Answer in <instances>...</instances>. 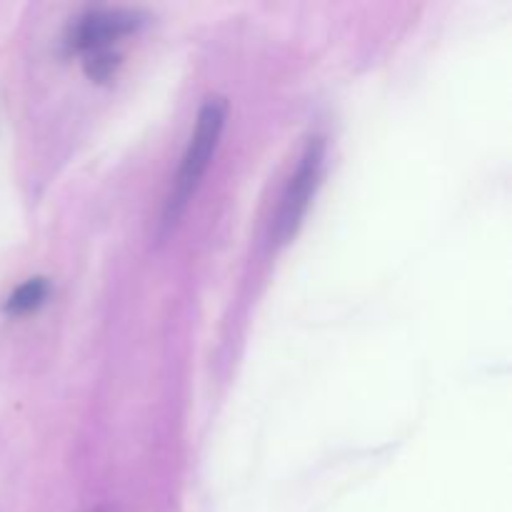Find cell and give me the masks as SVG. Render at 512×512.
<instances>
[{
	"mask_svg": "<svg viewBox=\"0 0 512 512\" xmlns=\"http://www.w3.org/2000/svg\"><path fill=\"white\" fill-rule=\"evenodd\" d=\"M225 120H228V100L223 95H210L203 103V108H200L198 123H195L193 135H190V143L185 148L183 160H180L178 175H175L173 190H170L168 203H165V230H170L178 223L180 215L185 213L188 203L193 200L203 175L208 173L210 160H213L220 138H223Z\"/></svg>",
	"mask_w": 512,
	"mask_h": 512,
	"instance_id": "cell-1",
	"label": "cell"
},
{
	"mask_svg": "<svg viewBox=\"0 0 512 512\" xmlns=\"http://www.w3.org/2000/svg\"><path fill=\"white\" fill-rule=\"evenodd\" d=\"M93 512H118V508H113V505H105V508H98V510H93Z\"/></svg>",
	"mask_w": 512,
	"mask_h": 512,
	"instance_id": "cell-6",
	"label": "cell"
},
{
	"mask_svg": "<svg viewBox=\"0 0 512 512\" xmlns=\"http://www.w3.org/2000/svg\"><path fill=\"white\" fill-rule=\"evenodd\" d=\"M120 63H123V55L115 48H100L90 50V53L83 55V70L90 80L95 83H105V80L113 78L118 73Z\"/></svg>",
	"mask_w": 512,
	"mask_h": 512,
	"instance_id": "cell-5",
	"label": "cell"
},
{
	"mask_svg": "<svg viewBox=\"0 0 512 512\" xmlns=\"http://www.w3.org/2000/svg\"><path fill=\"white\" fill-rule=\"evenodd\" d=\"M50 295V283L45 278H30L23 285L10 293V298L5 300V313L8 315H28L33 310H38L40 305L48 300Z\"/></svg>",
	"mask_w": 512,
	"mask_h": 512,
	"instance_id": "cell-4",
	"label": "cell"
},
{
	"mask_svg": "<svg viewBox=\"0 0 512 512\" xmlns=\"http://www.w3.org/2000/svg\"><path fill=\"white\" fill-rule=\"evenodd\" d=\"M323 165H325V140L323 138H310L305 145L303 155H300L295 173L290 175L285 193L280 198L278 215L273 223V238L278 245H285L298 228L303 225L305 213L310 208L315 190H318L320 178H323Z\"/></svg>",
	"mask_w": 512,
	"mask_h": 512,
	"instance_id": "cell-2",
	"label": "cell"
},
{
	"mask_svg": "<svg viewBox=\"0 0 512 512\" xmlns=\"http://www.w3.org/2000/svg\"><path fill=\"white\" fill-rule=\"evenodd\" d=\"M145 23V15L133 8H93L85 10L68 33V45L78 53L113 48L115 40L135 33Z\"/></svg>",
	"mask_w": 512,
	"mask_h": 512,
	"instance_id": "cell-3",
	"label": "cell"
}]
</instances>
